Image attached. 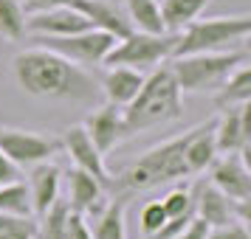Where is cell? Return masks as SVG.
I'll return each instance as SVG.
<instances>
[{
	"mask_svg": "<svg viewBox=\"0 0 251 239\" xmlns=\"http://www.w3.org/2000/svg\"><path fill=\"white\" fill-rule=\"evenodd\" d=\"M14 79L28 96L51 102H93L96 96V82L88 68L43 45L25 48L14 57Z\"/></svg>",
	"mask_w": 251,
	"mask_h": 239,
	"instance_id": "1",
	"label": "cell"
},
{
	"mask_svg": "<svg viewBox=\"0 0 251 239\" xmlns=\"http://www.w3.org/2000/svg\"><path fill=\"white\" fill-rule=\"evenodd\" d=\"M181 87L172 76L170 65H161V68H152L150 76H144V85L141 90L136 93V99L122 107V118H125V130L127 138L138 135L144 130H152V127L170 124V121H178L183 113V102H181Z\"/></svg>",
	"mask_w": 251,
	"mask_h": 239,
	"instance_id": "2",
	"label": "cell"
},
{
	"mask_svg": "<svg viewBox=\"0 0 251 239\" xmlns=\"http://www.w3.org/2000/svg\"><path fill=\"white\" fill-rule=\"evenodd\" d=\"M186 138H189V130L183 135H175L164 144H155L152 149H147L138 160H133L122 177H119V186H125L130 192H144V189H152L158 183H170V180H183L189 177L186 172V160H183V147H186Z\"/></svg>",
	"mask_w": 251,
	"mask_h": 239,
	"instance_id": "3",
	"label": "cell"
},
{
	"mask_svg": "<svg viewBox=\"0 0 251 239\" xmlns=\"http://www.w3.org/2000/svg\"><path fill=\"white\" fill-rule=\"evenodd\" d=\"M251 34V17H209V20H192L175 34L172 57L186 54H206V51H231L240 48Z\"/></svg>",
	"mask_w": 251,
	"mask_h": 239,
	"instance_id": "4",
	"label": "cell"
},
{
	"mask_svg": "<svg viewBox=\"0 0 251 239\" xmlns=\"http://www.w3.org/2000/svg\"><path fill=\"white\" fill-rule=\"evenodd\" d=\"M246 62L240 48L231 51H206V54H186L172 57L170 70L181 93H215L231 70Z\"/></svg>",
	"mask_w": 251,
	"mask_h": 239,
	"instance_id": "5",
	"label": "cell"
},
{
	"mask_svg": "<svg viewBox=\"0 0 251 239\" xmlns=\"http://www.w3.org/2000/svg\"><path fill=\"white\" fill-rule=\"evenodd\" d=\"M175 34H144V31H130L127 37L116 40V45L104 57V68H133V70H150L172 59Z\"/></svg>",
	"mask_w": 251,
	"mask_h": 239,
	"instance_id": "6",
	"label": "cell"
},
{
	"mask_svg": "<svg viewBox=\"0 0 251 239\" xmlns=\"http://www.w3.org/2000/svg\"><path fill=\"white\" fill-rule=\"evenodd\" d=\"M34 43L59 54V57L71 59L79 68H93V65L104 62L107 51L116 45V37L102 31V28H85L79 34L68 37H34Z\"/></svg>",
	"mask_w": 251,
	"mask_h": 239,
	"instance_id": "7",
	"label": "cell"
},
{
	"mask_svg": "<svg viewBox=\"0 0 251 239\" xmlns=\"http://www.w3.org/2000/svg\"><path fill=\"white\" fill-rule=\"evenodd\" d=\"M0 152L12 160L14 166H34L43 160H51L62 152V138L46 135L37 130H20V127L0 124Z\"/></svg>",
	"mask_w": 251,
	"mask_h": 239,
	"instance_id": "8",
	"label": "cell"
},
{
	"mask_svg": "<svg viewBox=\"0 0 251 239\" xmlns=\"http://www.w3.org/2000/svg\"><path fill=\"white\" fill-rule=\"evenodd\" d=\"M215 118V147L217 152H243L251 144V102L220 107Z\"/></svg>",
	"mask_w": 251,
	"mask_h": 239,
	"instance_id": "9",
	"label": "cell"
},
{
	"mask_svg": "<svg viewBox=\"0 0 251 239\" xmlns=\"http://www.w3.org/2000/svg\"><path fill=\"white\" fill-rule=\"evenodd\" d=\"M85 28H93L91 20L74 6H57V9L25 14V34L31 37H68L79 34Z\"/></svg>",
	"mask_w": 251,
	"mask_h": 239,
	"instance_id": "10",
	"label": "cell"
},
{
	"mask_svg": "<svg viewBox=\"0 0 251 239\" xmlns=\"http://www.w3.org/2000/svg\"><path fill=\"white\" fill-rule=\"evenodd\" d=\"M212 186L220 189L228 200H251V172L249 160L240 152H223L212 160Z\"/></svg>",
	"mask_w": 251,
	"mask_h": 239,
	"instance_id": "11",
	"label": "cell"
},
{
	"mask_svg": "<svg viewBox=\"0 0 251 239\" xmlns=\"http://www.w3.org/2000/svg\"><path fill=\"white\" fill-rule=\"evenodd\" d=\"M62 149L71 155L74 166L91 172L104 189L110 186V172H107V166H104V155L96 149V144L91 141L88 130H85L82 124L68 127V130H65V135H62Z\"/></svg>",
	"mask_w": 251,
	"mask_h": 239,
	"instance_id": "12",
	"label": "cell"
},
{
	"mask_svg": "<svg viewBox=\"0 0 251 239\" xmlns=\"http://www.w3.org/2000/svg\"><path fill=\"white\" fill-rule=\"evenodd\" d=\"M82 127L88 130L91 141L96 144V149H99L102 155H107L110 149H116L127 138L122 107H116V104H104V107H99V110H93V113L85 118Z\"/></svg>",
	"mask_w": 251,
	"mask_h": 239,
	"instance_id": "13",
	"label": "cell"
},
{
	"mask_svg": "<svg viewBox=\"0 0 251 239\" xmlns=\"http://www.w3.org/2000/svg\"><path fill=\"white\" fill-rule=\"evenodd\" d=\"M104 203H107V200H104L102 183L96 180L91 172L74 166V169L68 172V205H71V211H79V214L91 217V214H96Z\"/></svg>",
	"mask_w": 251,
	"mask_h": 239,
	"instance_id": "14",
	"label": "cell"
},
{
	"mask_svg": "<svg viewBox=\"0 0 251 239\" xmlns=\"http://www.w3.org/2000/svg\"><path fill=\"white\" fill-rule=\"evenodd\" d=\"M217 155H220V152H217V147H215V118H209L203 124L192 127V130H189V138H186V147H183V160H186L189 177L206 172Z\"/></svg>",
	"mask_w": 251,
	"mask_h": 239,
	"instance_id": "15",
	"label": "cell"
},
{
	"mask_svg": "<svg viewBox=\"0 0 251 239\" xmlns=\"http://www.w3.org/2000/svg\"><path fill=\"white\" fill-rule=\"evenodd\" d=\"M192 197H195V217H201L209 228L226 225V222L234 219V200H228L212 183H198L192 189Z\"/></svg>",
	"mask_w": 251,
	"mask_h": 239,
	"instance_id": "16",
	"label": "cell"
},
{
	"mask_svg": "<svg viewBox=\"0 0 251 239\" xmlns=\"http://www.w3.org/2000/svg\"><path fill=\"white\" fill-rule=\"evenodd\" d=\"M59 183H62V172L57 163L43 160L31 166V180H28V197H31V208L34 214H46L48 205L59 197Z\"/></svg>",
	"mask_w": 251,
	"mask_h": 239,
	"instance_id": "17",
	"label": "cell"
},
{
	"mask_svg": "<svg viewBox=\"0 0 251 239\" xmlns=\"http://www.w3.org/2000/svg\"><path fill=\"white\" fill-rule=\"evenodd\" d=\"M71 6L85 14L93 28H102L107 34H113L116 40H122V37H127L133 31L130 20H125L122 14L116 12V6H110L107 0H71Z\"/></svg>",
	"mask_w": 251,
	"mask_h": 239,
	"instance_id": "18",
	"label": "cell"
},
{
	"mask_svg": "<svg viewBox=\"0 0 251 239\" xmlns=\"http://www.w3.org/2000/svg\"><path fill=\"white\" fill-rule=\"evenodd\" d=\"M144 85V73L133 68H107L102 79V93L107 104H116V107H127V104L136 99V93L141 90Z\"/></svg>",
	"mask_w": 251,
	"mask_h": 239,
	"instance_id": "19",
	"label": "cell"
},
{
	"mask_svg": "<svg viewBox=\"0 0 251 239\" xmlns=\"http://www.w3.org/2000/svg\"><path fill=\"white\" fill-rule=\"evenodd\" d=\"M125 211H127V197L107 200L93 214V228H91L93 239H127Z\"/></svg>",
	"mask_w": 251,
	"mask_h": 239,
	"instance_id": "20",
	"label": "cell"
},
{
	"mask_svg": "<svg viewBox=\"0 0 251 239\" xmlns=\"http://www.w3.org/2000/svg\"><path fill=\"white\" fill-rule=\"evenodd\" d=\"M212 0H161V20H164V28L170 34H178L183 25H189L192 20H198L203 9Z\"/></svg>",
	"mask_w": 251,
	"mask_h": 239,
	"instance_id": "21",
	"label": "cell"
},
{
	"mask_svg": "<svg viewBox=\"0 0 251 239\" xmlns=\"http://www.w3.org/2000/svg\"><path fill=\"white\" fill-rule=\"evenodd\" d=\"M215 102L217 107H231V104L251 102V68L243 62L226 76V82L217 87Z\"/></svg>",
	"mask_w": 251,
	"mask_h": 239,
	"instance_id": "22",
	"label": "cell"
},
{
	"mask_svg": "<svg viewBox=\"0 0 251 239\" xmlns=\"http://www.w3.org/2000/svg\"><path fill=\"white\" fill-rule=\"evenodd\" d=\"M127 20L133 25V31L144 34H164V20H161V6L158 0H125Z\"/></svg>",
	"mask_w": 251,
	"mask_h": 239,
	"instance_id": "23",
	"label": "cell"
},
{
	"mask_svg": "<svg viewBox=\"0 0 251 239\" xmlns=\"http://www.w3.org/2000/svg\"><path fill=\"white\" fill-rule=\"evenodd\" d=\"M68 217H71L68 200L57 197L54 203L48 205L46 214H40L43 225H37V237L40 239H68Z\"/></svg>",
	"mask_w": 251,
	"mask_h": 239,
	"instance_id": "24",
	"label": "cell"
},
{
	"mask_svg": "<svg viewBox=\"0 0 251 239\" xmlns=\"http://www.w3.org/2000/svg\"><path fill=\"white\" fill-rule=\"evenodd\" d=\"M0 214L12 217H31V197H28V186L23 180H12L0 186Z\"/></svg>",
	"mask_w": 251,
	"mask_h": 239,
	"instance_id": "25",
	"label": "cell"
},
{
	"mask_svg": "<svg viewBox=\"0 0 251 239\" xmlns=\"http://www.w3.org/2000/svg\"><path fill=\"white\" fill-rule=\"evenodd\" d=\"M0 37L9 43L25 37V9L20 0H0Z\"/></svg>",
	"mask_w": 251,
	"mask_h": 239,
	"instance_id": "26",
	"label": "cell"
},
{
	"mask_svg": "<svg viewBox=\"0 0 251 239\" xmlns=\"http://www.w3.org/2000/svg\"><path fill=\"white\" fill-rule=\"evenodd\" d=\"M161 208H164V214L167 219L172 217H195V197H192V189H172L164 200H161Z\"/></svg>",
	"mask_w": 251,
	"mask_h": 239,
	"instance_id": "27",
	"label": "cell"
},
{
	"mask_svg": "<svg viewBox=\"0 0 251 239\" xmlns=\"http://www.w3.org/2000/svg\"><path fill=\"white\" fill-rule=\"evenodd\" d=\"M0 239H37V222L31 217L0 214Z\"/></svg>",
	"mask_w": 251,
	"mask_h": 239,
	"instance_id": "28",
	"label": "cell"
},
{
	"mask_svg": "<svg viewBox=\"0 0 251 239\" xmlns=\"http://www.w3.org/2000/svg\"><path fill=\"white\" fill-rule=\"evenodd\" d=\"M141 231L147 234V237H155L158 234V228L167 222V214H164V208H161V200H152L141 208Z\"/></svg>",
	"mask_w": 251,
	"mask_h": 239,
	"instance_id": "29",
	"label": "cell"
},
{
	"mask_svg": "<svg viewBox=\"0 0 251 239\" xmlns=\"http://www.w3.org/2000/svg\"><path fill=\"white\" fill-rule=\"evenodd\" d=\"M206 239H251V234H249V225H246V222L231 219V222H226V225L209 228Z\"/></svg>",
	"mask_w": 251,
	"mask_h": 239,
	"instance_id": "30",
	"label": "cell"
},
{
	"mask_svg": "<svg viewBox=\"0 0 251 239\" xmlns=\"http://www.w3.org/2000/svg\"><path fill=\"white\" fill-rule=\"evenodd\" d=\"M68 239H93L88 217L79 214V211H71V217H68Z\"/></svg>",
	"mask_w": 251,
	"mask_h": 239,
	"instance_id": "31",
	"label": "cell"
},
{
	"mask_svg": "<svg viewBox=\"0 0 251 239\" xmlns=\"http://www.w3.org/2000/svg\"><path fill=\"white\" fill-rule=\"evenodd\" d=\"M206 234H209V225H206L201 217H192V219L186 222V228H183L175 239H206Z\"/></svg>",
	"mask_w": 251,
	"mask_h": 239,
	"instance_id": "32",
	"label": "cell"
},
{
	"mask_svg": "<svg viewBox=\"0 0 251 239\" xmlns=\"http://www.w3.org/2000/svg\"><path fill=\"white\" fill-rule=\"evenodd\" d=\"M25 14L34 12H46V9H57V6H71V0H20Z\"/></svg>",
	"mask_w": 251,
	"mask_h": 239,
	"instance_id": "33",
	"label": "cell"
},
{
	"mask_svg": "<svg viewBox=\"0 0 251 239\" xmlns=\"http://www.w3.org/2000/svg\"><path fill=\"white\" fill-rule=\"evenodd\" d=\"M12 180H20V166H14L12 160L0 152V186L12 183Z\"/></svg>",
	"mask_w": 251,
	"mask_h": 239,
	"instance_id": "34",
	"label": "cell"
}]
</instances>
